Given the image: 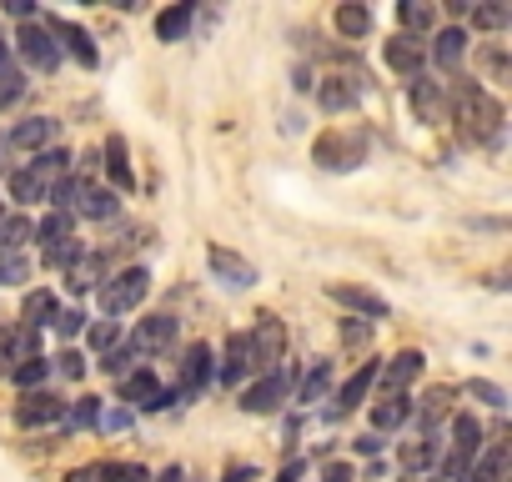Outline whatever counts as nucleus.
Masks as SVG:
<instances>
[{"instance_id": "f257e3e1", "label": "nucleus", "mask_w": 512, "mask_h": 482, "mask_svg": "<svg viewBox=\"0 0 512 482\" xmlns=\"http://www.w3.org/2000/svg\"><path fill=\"white\" fill-rule=\"evenodd\" d=\"M452 121H457L462 141H472V146H492V141L502 136V101H497L487 86L462 81L457 96H452Z\"/></svg>"}, {"instance_id": "f03ea898", "label": "nucleus", "mask_w": 512, "mask_h": 482, "mask_svg": "<svg viewBox=\"0 0 512 482\" xmlns=\"http://www.w3.org/2000/svg\"><path fill=\"white\" fill-rule=\"evenodd\" d=\"M71 151H61V146H51V151H41L31 166H21V171H11V201H21V206H31V201H51V191H56V181H66L71 176Z\"/></svg>"}, {"instance_id": "7ed1b4c3", "label": "nucleus", "mask_w": 512, "mask_h": 482, "mask_svg": "<svg viewBox=\"0 0 512 482\" xmlns=\"http://www.w3.org/2000/svg\"><path fill=\"white\" fill-rule=\"evenodd\" d=\"M11 56H21V66H31V71H41V76L61 71V46H56V36H51L41 21H26V26L11 36Z\"/></svg>"}, {"instance_id": "20e7f679", "label": "nucleus", "mask_w": 512, "mask_h": 482, "mask_svg": "<svg viewBox=\"0 0 512 482\" xmlns=\"http://www.w3.org/2000/svg\"><path fill=\"white\" fill-rule=\"evenodd\" d=\"M146 292H151V272H146V267H126V272H116V277H106V282L96 287L106 317H121V312L141 307Z\"/></svg>"}, {"instance_id": "39448f33", "label": "nucleus", "mask_w": 512, "mask_h": 482, "mask_svg": "<svg viewBox=\"0 0 512 482\" xmlns=\"http://www.w3.org/2000/svg\"><path fill=\"white\" fill-rule=\"evenodd\" d=\"M482 452V422L472 412H457L452 417V442H447V457H442V482H457Z\"/></svg>"}, {"instance_id": "423d86ee", "label": "nucleus", "mask_w": 512, "mask_h": 482, "mask_svg": "<svg viewBox=\"0 0 512 482\" xmlns=\"http://www.w3.org/2000/svg\"><path fill=\"white\" fill-rule=\"evenodd\" d=\"M246 352H251V372L282 367V352H287V327H282V317H272V312L256 317V327L246 332Z\"/></svg>"}, {"instance_id": "0eeeda50", "label": "nucleus", "mask_w": 512, "mask_h": 482, "mask_svg": "<svg viewBox=\"0 0 512 482\" xmlns=\"http://www.w3.org/2000/svg\"><path fill=\"white\" fill-rule=\"evenodd\" d=\"M292 367H272L262 382H251L246 392H241V407L251 412V417H267V412H277L282 402H287V392H292Z\"/></svg>"}, {"instance_id": "6e6552de", "label": "nucleus", "mask_w": 512, "mask_h": 482, "mask_svg": "<svg viewBox=\"0 0 512 482\" xmlns=\"http://www.w3.org/2000/svg\"><path fill=\"white\" fill-rule=\"evenodd\" d=\"M362 156H367V136H352V131H327L312 146V161H322L327 171H352L362 166Z\"/></svg>"}, {"instance_id": "1a4fd4ad", "label": "nucleus", "mask_w": 512, "mask_h": 482, "mask_svg": "<svg viewBox=\"0 0 512 482\" xmlns=\"http://www.w3.org/2000/svg\"><path fill=\"white\" fill-rule=\"evenodd\" d=\"M121 402L136 407V412H161V407L176 402V392H166L161 377H156L151 367H136L131 377H121Z\"/></svg>"}, {"instance_id": "9d476101", "label": "nucleus", "mask_w": 512, "mask_h": 482, "mask_svg": "<svg viewBox=\"0 0 512 482\" xmlns=\"http://www.w3.org/2000/svg\"><path fill=\"white\" fill-rule=\"evenodd\" d=\"M46 31L56 36V46L61 51H71L86 71H96L101 66V51H96V41H91V31L86 26H76V21H66V16H46Z\"/></svg>"}, {"instance_id": "9b49d317", "label": "nucleus", "mask_w": 512, "mask_h": 482, "mask_svg": "<svg viewBox=\"0 0 512 482\" xmlns=\"http://www.w3.org/2000/svg\"><path fill=\"white\" fill-rule=\"evenodd\" d=\"M51 422H66V402L56 392H26L16 402V427H51Z\"/></svg>"}, {"instance_id": "f8f14e48", "label": "nucleus", "mask_w": 512, "mask_h": 482, "mask_svg": "<svg viewBox=\"0 0 512 482\" xmlns=\"http://www.w3.org/2000/svg\"><path fill=\"white\" fill-rule=\"evenodd\" d=\"M387 66L397 71V76H407V81H417L422 71H427V41H417V36H397V41H387Z\"/></svg>"}, {"instance_id": "ddd939ff", "label": "nucleus", "mask_w": 512, "mask_h": 482, "mask_svg": "<svg viewBox=\"0 0 512 482\" xmlns=\"http://www.w3.org/2000/svg\"><path fill=\"white\" fill-rule=\"evenodd\" d=\"M206 262H211V272H216V282H221V287H236V292L256 287V267H251L246 257H236V252H226V247H211V252H206Z\"/></svg>"}, {"instance_id": "4468645a", "label": "nucleus", "mask_w": 512, "mask_h": 482, "mask_svg": "<svg viewBox=\"0 0 512 482\" xmlns=\"http://www.w3.org/2000/svg\"><path fill=\"white\" fill-rule=\"evenodd\" d=\"M56 121L51 116H26V121H16V131H11V141L6 146H16V151H31V156H41V151H51V141H56Z\"/></svg>"}, {"instance_id": "2eb2a0df", "label": "nucleus", "mask_w": 512, "mask_h": 482, "mask_svg": "<svg viewBox=\"0 0 512 482\" xmlns=\"http://www.w3.org/2000/svg\"><path fill=\"white\" fill-rule=\"evenodd\" d=\"M417 377H422V352H412V347H407V352H397L387 367H377V382L387 387V397H402Z\"/></svg>"}, {"instance_id": "dca6fc26", "label": "nucleus", "mask_w": 512, "mask_h": 482, "mask_svg": "<svg viewBox=\"0 0 512 482\" xmlns=\"http://www.w3.org/2000/svg\"><path fill=\"white\" fill-rule=\"evenodd\" d=\"M41 347V332H16V327H0V377H6V372H16L26 357H41L36 352Z\"/></svg>"}, {"instance_id": "f3484780", "label": "nucleus", "mask_w": 512, "mask_h": 482, "mask_svg": "<svg viewBox=\"0 0 512 482\" xmlns=\"http://www.w3.org/2000/svg\"><path fill=\"white\" fill-rule=\"evenodd\" d=\"M462 56H467V31H462V26H442V31H432V46H427V61H432V66L457 71Z\"/></svg>"}, {"instance_id": "a211bd4d", "label": "nucleus", "mask_w": 512, "mask_h": 482, "mask_svg": "<svg viewBox=\"0 0 512 482\" xmlns=\"http://www.w3.org/2000/svg\"><path fill=\"white\" fill-rule=\"evenodd\" d=\"M317 101H322V111H352L362 101V81L347 76V71H337V76H327L317 86Z\"/></svg>"}, {"instance_id": "6ab92c4d", "label": "nucleus", "mask_w": 512, "mask_h": 482, "mask_svg": "<svg viewBox=\"0 0 512 482\" xmlns=\"http://www.w3.org/2000/svg\"><path fill=\"white\" fill-rule=\"evenodd\" d=\"M327 297H332V302H342L347 312H362V317H372V322H382V317L392 312V307H387L377 292H367V287H347V282H332V287H327Z\"/></svg>"}, {"instance_id": "aec40b11", "label": "nucleus", "mask_w": 512, "mask_h": 482, "mask_svg": "<svg viewBox=\"0 0 512 482\" xmlns=\"http://www.w3.org/2000/svg\"><path fill=\"white\" fill-rule=\"evenodd\" d=\"M226 387H241L246 377H251V352H246V332H236V337H226V352H221V362L211 367Z\"/></svg>"}, {"instance_id": "412c9836", "label": "nucleus", "mask_w": 512, "mask_h": 482, "mask_svg": "<svg viewBox=\"0 0 512 482\" xmlns=\"http://www.w3.org/2000/svg\"><path fill=\"white\" fill-rule=\"evenodd\" d=\"M206 382H211V347L191 342V352L181 357V397H201Z\"/></svg>"}, {"instance_id": "4be33fe9", "label": "nucleus", "mask_w": 512, "mask_h": 482, "mask_svg": "<svg viewBox=\"0 0 512 482\" xmlns=\"http://www.w3.org/2000/svg\"><path fill=\"white\" fill-rule=\"evenodd\" d=\"M372 382H377V362H362V367H357V377H352V382L337 392V402L327 407V417L337 422V417H347L352 407H362V402H367V392H372Z\"/></svg>"}, {"instance_id": "5701e85b", "label": "nucleus", "mask_w": 512, "mask_h": 482, "mask_svg": "<svg viewBox=\"0 0 512 482\" xmlns=\"http://www.w3.org/2000/svg\"><path fill=\"white\" fill-rule=\"evenodd\" d=\"M36 236V226H31V216H21V211H0V262L6 257H21V247Z\"/></svg>"}, {"instance_id": "b1692460", "label": "nucleus", "mask_w": 512, "mask_h": 482, "mask_svg": "<svg viewBox=\"0 0 512 482\" xmlns=\"http://www.w3.org/2000/svg\"><path fill=\"white\" fill-rule=\"evenodd\" d=\"M91 216V221H111L116 216V191H106V186H96V181H81V196H76V206H71V216Z\"/></svg>"}, {"instance_id": "393cba45", "label": "nucleus", "mask_w": 512, "mask_h": 482, "mask_svg": "<svg viewBox=\"0 0 512 482\" xmlns=\"http://www.w3.org/2000/svg\"><path fill=\"white\" fill-rule=\"evenodd\" d=\"M171 342H176V317H146V322L136 327V342H131V347L146 357V352H166Z\"/></svg>"}, {"instance_id": "a878e982", "label": "nucleus", "mask_w": 512, "mask_h": 482, "mask_svg": "<svg viewBox=\"0 0 512 482\" xmlns=\"http://www.w3.org/2000/svg\"><path fill=\"white\" fill-rule=\"evenodd\" d=\"M196 26V6L191 0H181V6H166L161 16H156V41H186V31Z\"/></svg>"}, {"instance_id": "bb28decb", "label": "nucleus", "mask_w": 512, "mask_h": 482, "mask_svg": "<svg viewBox=\"0 0 512 482\" xmlns=\"http://www.w3.org/2000/svg\"><path fill=\"white\" fill-rule=\"evenodd\" d=\"M412 111H417V121H427V126L442 121V116H447V96H442V86L417 76V81H412Z\"/></svg>"}, {"instance_id": "cd10ccee", "label": "nucleus", "mask_w": 512, "mask_h": 482, "mask_svg": "<svg viewBox=\"0 0 512 482\" xmlns=\"http://www.w3.org/2000/svg\"><path fill=\"white\" fill-rule=\"evenodd\" d=\"M502 472H507V447L492 442V447H487V452H482L457 482H502Z\"/></svg>"}, {"instance_id": "c85d7f7f", "label": "nucleus", "mask_w": 512, "mask_h": 482, "mask_svg": "<svg viewBox=\"0 0 512 482\" xmlns=\"http://www.w3.org/2000/svg\"><path fill=\"white\" fill-rule=\"evenodd\" d=\"M106 282V252H81V262L71 267V292H91Z\"/></svg>"}, {"instance_id": "c756f323", "label": "nucleus", "mask_w": 512, "mask_h": 482, "mask_svg": "<svg viewBox=\"0 0 512 482\" xmlns=\"http://www.w3.org/2000/svg\"><path fill=\"white\" fill-rule=\"evenodd\" d=\"M56 312H61V302H56L51 292H31L26 307H21V322H26V332H41V327L56 322Z\"/></svg>"}, {"instance_id": "7c9ffc66", "label": "nucleus", "mask_w": 512, "mask_h": 482, "mask_svg": "<svg viewBox=\"0 0 512 482\" xmlns=\"http://www.w3.org/2000/svg\"><path fill=\"white\" fill-rule=\"evenodd\" d=\"M407 417H412L407 392H402V397H382V402L372 407V427H377V432H397V427H407Z\"/></svg>"}, {"instance_id": "2f4dec72", "label": "nucleus", "mask_w": 512, "mask_h": 482, "mask_svg": "<svg viewBox=\"0 0 512 482\" xmlns=\"http://www.w3.org/2000/svg\"><path fill=\"white\" fill-rule=\"evenodd\" d=\"M106 171H111L116 191H136V176H131V161H126V136L106 141Z\"/></svg>"}, {"instance_id": "473e14b6", "label": "nucleus", "mask_w": 512, "mask_h": 482, "mask_svg": "<svg viewBox=\"0 0 512 482\" xmlns=\"http://www.w3.org/2000/svg\"><path fill=\"white\" fill-rule=\"evenodd\" d=\"M71 236H76V216H71V211H51V216L36 226V241H46V252L61 247V241H71Z\"/></svg>"}, {"instance_id": "72a5a7b5", "label": "nucleus", "mask_w": 512, "mask_h": 482, "mask_svg": "<svg viewBox=\"0 0 512 482\" xmlns=\"http://www.w3.org/2000/svg\"><path fill=\"white\" fill-rule=\"evenodd\" d=\"M327 387H332V362H312V372L302 377V387H297V402L302 407H312V402H322L327 397Z\"/></svg>"}, {"instance_id": "f704fd0d", "label": "nucleus", "mask_w": 512, "mask_h": 482, "mask_svg": "<svg viewBox=\"0 0 512 482\" xmlns=\"http://www.w3.org/2000/svg\"><path fill=\"white\" fill-rule=\"evenodd\" d=\"M397 21L407 26V36H417V31H437V6H422V0H407V6H397Z\"/></svg>"}, {"instance_id": "c9c22d12", "label": "nucleus", "mask_w": 512, "mask_h": 482, "mask_svg": "<svg viewBox=\"0 0 512 482\" xmlns=\"http://www.w3.org/2000/svg\"><path fill=\"white\" fill-rule=\"evenodd\" d=\"M332 21H337V31H342L347 41H357V36H367V31H372V11H367V6H337V16H332Z\"/></svg>"}, {"instance_id": "e433bc0d", "label": "nucleus", "mask_w": 512, "mask_h": 482, "mask_svg": "<svg viewBox=\"0 0 512 482\" xmlns=\"http://www.w3.org/2000/svg\"><path fill=\"white\" fill-rule=\"evenodd\" d=\"M437 447H442V437H422V442L402 447V467H407V472H427V467H437Z\"/></svg>"}, {"instance_id": "4c0bfd02", "label": "nucleus", "mask_w": 512, "mask_h": 482, "mask_svg": "<svg viewBox=\"0 0 512 482\" xmlns=\"http://www.w3.org/2000/svg\"><path fill=\"white\" fill-rule=\"evenodd\" d=\"M136 362H141V352H136V347H111V352L101 357V372L121 382V377H131V372H136Z\"/></svg>"}, {"instance_id": "58836bf2", "label": "nucleus", "mask_w": 512, "mask_h": 482, "mask_svg": "<svg viewBox=\"0 0 512 482\" xmlns=\"http://www.w3.org/2000/svg\"><path fill=\"white\" fill-rule=\"evenodd\" d=\"M11 377H16V382H21L26 392H41V382L51 377V362H46V357H26V362H21V367L11 372Z\"/></svg>"}, {"instance_id": "ea45409f", "label": "nucleus", "mask_w": 512, "mask_h": 482, "mask_svg": "<svg viewBox=\"0 0 512 482\" xmlns=\"http://www.w3.org/2000/svg\"><path fill=\"white\" fill-rule=\"evenodd\" d=\"M96 412H101V402L96 397H81L76 407H66V427L76 432V427H96Z\"/></svg>"}, {"instance_id": "a19ab883", "label": "nucleus", "mask_w": 512, "mask_h": 482, "mask_svg": "<svg viewBox=\"0 0 512 482\" xmlns=\"http://www.w3.org/2000/svg\"><path fill=\"white\" fill-rule=\"evenodd\" d=\"M81 252H86V247L71 236V241H61V247H51V252H46V267H66V272H71V267L81 262Z\"/></svg>"}, {"instance_id": "79ce46f5", "label": "nucleus", "mask_w": 512, "mask_h": 482, "mask_svg": "<svg viewBox=\"0 0 512 482\" xmlns=\"http://www.w3.org/2000/svg\"><path fill=\"white\" fill-rule=\"evenodd\" d=\"M106 482H151L141 462H106Z\"/></svg>"}, {"instance_id": "37998d69", "label": "nucleus", "mask_w": 512, "mask_h": 482, "mask_svg": "<svg viewBox=\"0 0 512 482\" xmlns=\"http://www.w3.org/2000/svg\"><path fill=\"white\" fill-rule=\"evenodd\" d=\"M91 347L106 357L111 347H121V327H116V322H96V327H91Z\"/></svg>"}, {"instance_id": "c03bdc74", "label": "nucleus", "mask_w": 512, "mask_h": 482, "mask_svg": "<svg viewBox=\"0 0 512 482\" xmlns=\"http://www.w3.org/2000/svg\"><path fill=\"white\" fill-rule=\"evenodd\" d=\"M96 427L101 432H126L131 427V407H101L96 412Z\"/></svg>"}, {"instance_id": "a18cd8bd", "label": "nucleus", "mask_w": 512, "mask_h": 482, "mask_svg": "<svg viewBox=\"0 0 512 482\" xmlns=\"http://www.w3.org/2000/svg\"><path fill=\"white\" fill-rule=\"evenodd\" d=\"M16 282H31V262L26 257H6V262H0V287H16Z\"/></svg>"}, {"instance_id": "49530a36", "label": "nucleus", "mask_w": 512, "mask_h": 482, "mask_svg": "<svg viewBox=\"0 0 512 482\" xmlns=\"http://www.w3.org/2000/svg\"><path fill=\"white\" fill-rule=\"evenodd\" d=\"M21 91H26V71H21V66L0 76V106H11V101H16Z\"/></svg>"}, {"instance_id": "de8ad7c7", "label": "nucleus", "mask_w": 512, "mask_h": 482, "mask_svg": "<svg viewBox=\"0 0 512 482\" xmlns=\"http://www.w3.org/2000/svg\"><path fill=\"white\" fill-rule=\"evenodd\" d=\"M472 26H482V31L507 26V6H477V11H472Z\"/></svg>"}, {"instance_id": "09e8293b", "label": "nucleus", "mask_w": 512, "mask_h": 482, "mask_svg": "<svg viewBox=\"0 0 512 482\" xmlns=\"http://www.w3.org/2000/svg\"><path fill=\"white\" fill-rule=\"evenodd\" d=\"M51 327H56V332H61V337L71 342V337H76V332L86 327V312H76V307H71V312H56V322H51Z\"/></svg>"}, {"instance_id": "8fccbe9b", "label": "nucleus", "mask_w": 512, "mask_h": 482, "mask_svg": "<svg viewBox=\"0 0 512 482\" xmlns=\"http://www.w3.org/2000/svg\"><path fill=\"white\" fill-rule=\"evenodd\" d=\"M467 392H472L477 402H487V407H507V397H502V387H497V382H482V377H477Z\"/></svg>"}, {"instance_id": "3c124183", "label": "nucleus", "mask_w": 512, "mask_h": 482, "mask_svg": "<svg viewBox=\"0 0 512 482\" xmlns=\"http://www.w3.org/2000/svg\"><path fill=\"white\" fill-rule=\"evenodd\" d=\"M56 372H66V377H71V382H76V377H86V357H81V352H71V347H66V352H61V357H56Z\"/></svg>"}, {"instance_id": "603ef678", "label": "nucleus", "mask_w": 512, "mask_h": 482, "mask_svg": "<svg viewBox=\"0 0 512 482\" xmlns=\"http://www.w3.org/2000/svg\"><path fill=\"white\" fill-rule=\"evenodd\" d=\"M66 482H106V462H86V467L66 472Z\"/></svg>"}, {"instance_id": "864d4df0", "label": "nucleus", "mask_w": 512, "mask_h": 482, "mask_svg": "<svg viewBox=\"0 0 512 482\" xmlns=\"http://www.w3.org/2000/svg\"><path fill=\"white\" fill-rule=\"evenodd\" d=\"M367 337H372V327H367V322H342V342H347V347H362Z\"/></svg>"}, {"instance_id": "5fc2aeb1", "label": "nucleus", "mask_w": 512, "mask_h": 482, "mask_svg": "<svg viewBox=\"0 0 512 482\" xmlns=\"http://www.w3.org/2000/svg\"><path fill=\"white\" fill-rule=\"evenodd\" d=\"M322 482H357V472H352V462H327Z\"/></svg>"}, {"instance_id": "6e6d98bb", "label": "nucleus", "mask_w": 512, "mask_h": 482, "mask_svg": "<svg viewBox=\"0 0 512 482\" xmlns=\"http://www.w3.org/2000/svg\"><path fill=\"white\" fill-rule=\"evenodd\" d=\"M6 11H11V16H16L21 26H26V21H41V11L31 6V0H11V6H6Z\"/></svg>"}, {"instance_id": "4d7b16f0", "label": "nucleus", "mask_w": 512, "mask_h": 482, "mask_svg": "<svg viewBox=\"0 0 512 482\" xmlns=\"http://www.w3.org/2000/svg\"><path fill=\"white\" fill-rule=\"evenodd\" d=\"M6 71H16V56H11V36L0 31V76H6Z\"/></svg>"}, {"instance_id": "13d9d810", "label": "nucleus", "mask_w": 512, "mask_h": 482, "mask_svg": "<svg viewBox=\"0 0 512 482\" xmlns=\"http://www.w3.org/2000/svg\"><path fill=\"white\" fill-rule=\"evenodd\" d=\"M251 477H256V467L236 462V467H226V477H221V482H251Z\"/></svg>"}, {"instance_id": "bf43d9fd", "label": "nucleus", "mask_w": 512, "mask_h": 482, "mask_svg": "<svg viewBox=\"0 0 512 482\" xmlns=\"http://www.w3.org/2000/svg\"><path fill=\"white\" fill-rule=\"evenodd\" d=\"M151 482H196V477H186V467H176V462H171V467H166L161 477H151Z\"/></svg>"}, {"instance_id": "052dcab7", "label": "nucleus", "mask_w": 512, "mask_h": 482, "mask_svg": "<svg viewBox=\"0 0 512 482\" xmlns=\"http://www.w3.org/2000/svg\"><path fill=\"white\" fill-rule=\"evenodd\" d=\"M357 452H367V457H372V452H382V437H377V432H367V437H357Z\"/></svg>"}, {"instance_id": "680f3d73", "label": "nucleus", "mask_w": 512, "mask_h": 482, "mask_svg": "<svg viewBox=\"0 0 512 482\" xmlns=\"http://www.w3.org/2000/svg\"><path fill=\"white\" fill-rule=\"evenodd\" d=\"M297 477H302V462H292V467H287V472H282L277 482H297Z\"/></svg>"}, {"instance_id": "e2e57ef3", "label": "nucleus", "mask_w": 512, "mask_h": 482, "mask_svg": "<svg viewBox=\"0 0 512 482\" xmlns=\"http://www.w3.org/2000/svg\"><path fill=\"white\" fill-rule=\"evenodd\" d=\"M6 151H11V146H6V141H0V176H6Z\"/></svg>"}, {"instance_id": "0e129e2a", "label": "nucleus", "mask_w": 512, "mask_h": 482, "mask_svg": "<svg viewBox=\"0 0 512 482\" xmlns=\"http://www.w3.org/2000/svg\"><path fill=\"white\" fill-rule=\"evenodd\" d=\"M437 482H442V477H437Z\"/></svg>"}]
</instances>
